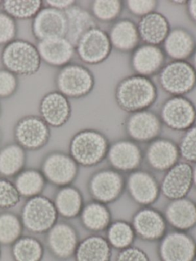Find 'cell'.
<instances>
[{"mask_svg":"<svg viewBox=\"0 0 196 261\" xmlns=\"http://www.w3.org/2000/svg\"><path fill=\"white\" fill-rule=\"evenodd\" d=\"M2 140V133L1 131H0V141H1Z\"/></svg>","mask_w":196,"mask_h":261,"instance_id":"cell-50","label":"cell"},{"mask_svg":"<svg viewBox=\"0 0 196 261\" xmlns=\"http://www.w3.org/2000/svg\"><path fill=\"white\" fill-rule=\"evenodd\" d=\"M124 4L132 15L140 19L156 12L158 7V2L156 0H129Z\"/></svg>","mask_w":196,"mask_h":261,"instance_id":"cell-42","label":"cell"},{"mask_svg":"<svg viewBox=\"0 0 196 261\" xmlns=\"http://www.w3.org/2000/svg\"><path fill=\"white\" fill-rule=\"evenodd\" d=\"M19 192L15 184L9 180L0 178V207L11 208L16 205L20 200Z\"/></svg>","mask_w":196,"mask_h":261,"instance_id":"cell-39","label":"cell"},{"mask_svg":"<svg viewBox=\"0 0 196 261\" xmlns=\"http://www.w3.org/2000/svg\"><path fill=\"white\" fill-rule=\"evenodd\" d=\"M18 27L13 18L3 11L0 12V45H6L15 40Z\"/></svg>","mask_w":196,"mask_h":261,"instance_id":"cell-40","label":"cell"},{"mask_svg":"<svg viewBox=\"0 0 196 261\" xmlns=\"http://www.w3.org/2000/svg\"><path fill=\"white\" fill-rule=\"evenodd\" d=\"M48 244L52 251L60 258L69 257L76 250L77 235L66 224H55L50 229Z\"/></svg>","mask_w":196,"mask_h":261,"instance_id":"cell-22","label":"cell"},{"mask_svg":"<svg viewBox=\"0 0 196 261\" xmlns=\"http://www.w3.org/2000/svg\"><path fill=\"white\" fill-rule=\"evenodd\" d=\"M140 40L147 45L163 44L171 30L169 22L162 13L153 12L139 19L137 24Z\"/></svg>","mask_w":196,"mask_h":261,"instance_id":"cell-18","label":"cell"},{"mask_svg":"<svg viewBox=\"0 0 196 261\" xmlns=\"http://www.w3.org/2000/svg\"><path fill=\"white\" fill-rule=\"evenodd\" d=\"M71 112L70 100L59 91L47 93L40 101V117L50 127L64 126L70 118Z\"/></svg>","mask_w":196,"mask_h":261,"instance_id":"cell-12","label":"cell"},{"mask_svg":"<svg viewBox=\"0 0 196 261\" xmlns=\"http://www.w3.org/2000/svg\"><path fill=\"white\" fill-rule=\"evenodd\" d=\"M107 141L97 131L85 129L78 133L70 143V156L84 166L97 164L107 152Z\"/></svg>","mask_w":196,"mask_h":261,"instance_id":"cell-5","label":"cell"},{"mask_svg":"<svg viewBox=\"0 0 196 261\" xmlns=\"http://www.w3.org/2000/svg\"><path fill=\"white\" fill-rule=\"evenodd\" d=\"M119 0H95L90 6V13L95 19L102 22H114L124 9Z\"/></svg>","mask_w":196,"mask_h":261,"instance_id":"cell-34","label":"cell"},{"mask_svg":"<svg viewBox=\"0 0 196 261\" xmlns=\"http://www.w3.org/2000/svg\"><path fill=\"white\" fill-rule=\"evenodd\" d=\"M162 45L165 56L173 61H187L196 50L194 35L183 27L171 29Z\"/></svg>","mask_w":196,"mask_h":261,"instance_id":"cell-15","label":"cell"},{"mask_svg":"<svg viewBox=\"0 0 196 261\" xmlns=\"http://www.w3.org/2000/svg\"><path fill=\"white\" fill-rule=\"evenodd\" d=\"M179 152L185 160L196 162V126L190 128L180 143Z\"/></svg>","mask_w":196,"mask_h":261,"instance_id":"cell-43","label":"cell"},{"mask_svg":"<svg viewBox=\"0 0 196 261\" xmlns=\"http://www.w3.org/2000/svg\"><path fill=\"white\" fill-rule=\"evenodd\" d=\"M195 254V245L183 233H172L164 239L161 255L164 261H191Z\"/></svg>","mask_w":196,"mask_h":261,"instance_id":"cell-20","label":"cell"},{"mask_svg":"<svg viewBox=\"0 0 196 261\" xmlns=\"http://www.w3.org/2000/svg\"><path fill=\"white\" fill-rule=\"evenodd\" d=\"M158 97L157 87L150 77L133 74L121 80L115 91V100L118 106L127 111L135 113L148 110Z\"/></svg>","mask_w":196,"mask_h":261,"instance_id":"cell-1","label":"cell"},{"mask_svg":"<svg viewBox=\"0 0 196 261\" xmlns=\"http://www.w3.org/2000/svg\"><path fill=\"white\" fill-rule=\"evenodd\" d=\"M135 227L139 234L144 238L155 239L163 233V220L153 211H142L136 217Z\"/></svg>","mask_w":196,"mask_h":261,"instance_id":"cell-31","label":"cell"},{"mask_svg":"<svg viewBox=\"0 0 196 261\" xmlns=\"http://www.w3.org/2000/svg\"><path fill=\"white\" fill-rule=\"evenodd\" d=\"M12 253L16 261H40L43 247L38 240L26 237L15 241Z\"/></svg>","mask_w":196,"mask_h":261,"instance_id":"cell-35","label":"cell"},{"mask_svg":"<svg viewBox=\"0 0 196 261\" xmlns=\"http://www.w3.org/2000/svg\"><path fill=\"white\" fill-rule=\"evenodd\" d=\"M193 178H194V181L196 183V167L194 168V170L193 171Z\"/></svg>","mask_w":196,"mask_h":261,"instance_id":"cell-48","label":"cell"},{"mask_svg":"<svg viewBox=\"0 0 196 261\" xmlns=\"http://www.w3.org/2000/svg\"><path fill=\"white\" fill-rule=\"evenodd\" d=\"M64 13L67 23L65 38L75 47L83 35L93 27H97L90 12L77 3Z\"/></svg>","mask_w":196,"mask_h":261,"instance_id":"cell-19","label":"cell"},{"mask_svg":"<svg viewBox=\"0 0 196 261\" xmlns=\"http://www.w3.org/2000/svg\"><path fill=\"white\" fill-rule=\"evenodd\" d=\"M109 160L119 170H132L140 163L141 151L135 143L119 141L114 143L108 152Z\"/></svg>","mask_w":196,"mask_h":261,"instance_id":"cell-23","label":"cell"},{"mask_svg":"<svg viewBox=\"0 0 196 261\" xmlns=\"http://www.w3.org/2000/svg\"><path fill=\"white\" fill-rule=\"evenodd\" d=\"M133 233L131 227L125 223L113 224L109 230V240L114 247H126L133 241Z\"/></svg>","mask_w":196,"mask_h":261,"instance_id":"cell-38","label":"cell"},{"mask_svg":"<svg viewBox=\"0 0 196 261\" xmlns=\"http://www.w3.org/2000/svg\"><path fill=\"white\" fill-rule=\"evenodd\" d=\"M117 261H149V259L139 249L129 248L119 254Z\"/></svg>","mask_w":196,"mask_h":261,"instance_id":"cell-44","label":"cell"},{"mask_svg":"<svg viewBox=\"0 0 196 261\" xmlns=\"http://www.w3.org/2000/svg\"><path fill=\"white\" fill-rule=\"evenodd\" d=\"M2 6V1H0V7H1Z\"/></svg>","mask_w":196,"mask_h":261,"instance_id":"cell-51","label":"cell"},{"mask_svg":"<svg viewBox=\"0 0 196 261\" xmlns=\"http://www.w3.org/2000/svg\"><path fill=\"white\" fill-rule=\"evenodd\" d=\"M65 15L63 11L43 7L32 19V33L38 42L53 38L65 37Z\"/></svg>","mask_w":196,"mask_h":261,"instance_id":"cell-10","label":"cell"},{"mask_svg":"<svg viewBox=\"0 0 196 261\" xmlns=\"http://www.w3.org/2000/svg\"><path fill=\"white\" fill-rule=\"evenodd\" d=\"M165 55L161 47L139 45L132 53L130 65L135 74L150 77L159 74L165 65Z\"/></svg>","mask_w":196,"mask_h":261,"instance_id":"cell-13","label":"cell"},{"mask_svg":"<svg viewBox=\"0 0 196 261\" xmlns=\"http://www.w3.org/2000/svg\"><path fill=\"white\" fill-rule=\"evenodd\" d=\"M109 256L108 244L103 238L98 237L84 240L77 249L78 261H107Z\"/></svg>","mask_w":196,"mask_h":261,"instance_id":"cell-30","label":"cell"},{"mask_svg":"<svg viewBox=\"0 0 196 261\" xmlns=\"http://www.w3.org/2000/svg\"><path fill=\"white\" fill-rule=\"evenodd\" d=\"M129 135L138 141H148L157 137L160 132L161 122L158 116L152 111L132 113L127 123Z\"/></svg>","mask_w":196,"mask_h":261,"instance_id":"cell-17","label":"cell"},{"mask_svg":"<svg viewBox=\"0 0 196 261\" xmlns=\"http://www.w3.org/2000/svg\"><path fill=\"white\" fill-rule=\"evenodd\" d=\"M43 7L41 0H4L1 6L3 11L15 20L32 19Z\"/></svg>","mask_w":196,"mask_h":261,"instance_id":"cell-29","label":"cell"},{"mask_svg":"<svg viewBox=\"0 0 196 261\" xmlns=\"http://www.w3.org/2000/svg\"><path fill=\"white\" fill-rule=\"evenodd\" d=\"M41 62L54 68H61L71 62L75 47L65 37L39 41L36 45Z\"/></svg>","mask_w":196,"mask_h":261,"instance_id":"cell-14","label":"cell"},{"mask_svg":"<svg viewBox=\"0 0 196 261\" xmlns=\"http://www.w3.org/2000/svg\"><path fill=\"white\" fill-rule=\"evenodd\" d=\"M186 7L188 17L196 25V0L188 1Z\"/></svg>","mask_w":196,"mask_h":261,"instance_id":"cell-46","label":"cell"},{"mask_svg":"<svg viewBox=\"0 0 196 261\" xmlns=\"http://www.w3.org/2000/svg\"><path fill=\"white\" fill-rule=\"evenodd\" d=\"M55 204L46 197L30 198L23 207L22 224L26 228L35 233H42L50 230L57 219Z\"/></svg>","mask_w":196,"mask_h":261,"instance_id":"cell-7","label":"cell"},{"mask_svg":"<svg viewBox=\"0 0 196 261\" xmlns=\"http://www.w3.org/2000/svg\"><path fill=\"white\" fill-rule=\"evenodd\" d=\"M21 223L14 214L6 212L0 215V243L9 244L19 239Z\"/></svg>","mask_w":196,"mask_h":261,"instance_id":"cell-36","label":"cell"},{"mask_svg":"<svg viewBox=\"0 0 196 261\" xmlns=\"http://www.w3.org/2000/svg\"><path fill=\"white\" fill-rule=\"evenodd\" d=\"M2 65L16 76H32L39 71L41 59L36 45L24 39H16L2 50Z\"/></svg>","mask_w":196,"mask_h":261,"instance_id":"cell-2","label":"cell"},{"mask_svg":"<svg viewBox=\"0 0 196 261\" xmlns=\"http://www.w3.org/2000/svg\"><path fill=\"white\" fill-rule=\"evenodd\" d=\"M129 187L132 195L139 202H151L157 195V187L154 179L145 172L133 173L130 177Z\"/></svg>","mask_w":196,"mask_h":261,"instance_id":"cell-28","label":"cell"},{"mask_svg":"<svg viewBox=\"0 0 196 261\" xmlns=\"http://www.w3.org/2000/svg\"><path fill=\"white\" fill-rule=\"evenodd\" d=\"M55 205L57 212L63 216H75L81 209V195L73 188L64 187L57 194Z\"/></svg>","mask_w":196,"mask_h":261,"instance_id":"cell-33","label":"cell"},{"mask_svg":"<svg viewBox=\"0 0 196 261\" xmlns=\"http://www.w3.org/2000/svg\"><path fill=\"white\" fill-rule=\"evenodd\" d=\"M170 222L181 229L188 228L196 222V207L185 200L176 201L168 210Z\"/></svg>","mask_w":196,"mask_h":261,"instance_id":"cell-32","label":"cell"},{"mask_svg":"<svg viewBox=\"0 0 196 261\" xmlns=\"http://www.w3.org/2000/svg\"><path fill=\"white\" fill-rule=\"evenodd\" d=\"M108 213L103 206L91 204L87 206L83 212L84 224L92 230H101L108 223Z\"/></svg>","mask_w":196,"mask_h":261,"instance_id":"cell-37","label":"cell"},{"mask_svg":"<svg viewBox=\"0 0 196 261\" xmlns=\"http://www.w3.org/2000/svg\"><path fill=\"white\" fill-rule=\"evenodd\" d=\"M1 112H2V108H1V103H0V115H1Z\"/></svg>","mask_w":196,"mask_h":261,"instance_id":"cell-49","label":"cell"},{"mask_svg":"<svg viewBox=\"0 0 196 261\" xmlns=\"http://www.w3.org/2000/svg\"><path fill=\"white\" fill-rule=\"evenodd\" d=\"M43 3L45 7L64 12L72 6L75 5L77 2L73 0H46V1H43Z\"/></svg>","mask_w":196,"mask_h":261,"instance_id":"cell-45","label":"cell"},{"mask_svg":"<svg viewBox=\"0 0 196 261\" xmlns=\"http://www.w3.org/2000/svg\"><path fill=\"white\" fill-rule=\"evenodd\" d=\"M50 126L36 115L22 117L14 129L15 141L24 150H38L44 147L50 139Z\"/></svg>","mask_w":196,"mask_h":261,"instance_id":"cell-8","label":"cell"},{"mask_svg":"<svg viewBox=\"0 0 196 261\" xmlns=\"http://www.w3.org/2000/svg\"><path fill=\"white\" fill-rule=\"evenodd\" d=\"M45 181L41 171L23 169L17 175L15 186L20 195L33 198L38 196L44 189Z\"/></svg>","mask_w":196,"mask_h":261,"instance_id":"cell-27","label":"cell"},{"mask_svg":"<svg viewBox=\"0 0 196 261\" xmlns=\"http://www.w3.org/2000/svg\"><path fill=\"white\" fill-rule=\"evenodd\" d=\"M192 179L193 170L189 164L182 163L175 165L164 179V193L169 198H181L188 192Z\"/></svg>","mask_w":196,"mask_h":261,"instance_id":"cell-21","label":"cell"},{"mask_svg":"<svg viewBox=\"0 0 196 261\" xmlns=\"http://www.w3.org/2000/svg\"><path fill=\"white\" fill-rule=\"evenodd\" d=\"M179 153V149L173 142L168 140H157L149 147L147 160L154 169L165 170L176 165Z\"/></svg>","mask_w":196,"mask_h":261,"instance_id":"cell-24","label":"cell"},{"mask_svg":"<svg viewBox=\"0 0 196 261\" xmlns=\"http://www.w3.org/2000/svg\"><path fill=\"white\" fill-rule=\"evenodd\" d=\"M159 83L173 96H185L196 88V71L188 61H173L159 73Z\"/></svg>","mask_w":196,"mask_h":261,"instance_id":"cell-4","label":"cell"},{"mask_svg":"<svg viewBox=\"0 0 196 261\" xmlns=\"http://www.w3.org/2000/svg\"><path fill=\"white\" fill-rule=\"evenodd\" d=\"M26 162V150L18 143H10L0 150V174L12 177L24 169Z\"/></svg>","mask_w":196,"mask_h":261,"instance_id":"cell-26","label":"cell"},{"mask_svg":"<svg viewBox=\"0 0 196 261\" xmlns=\"http://www.w3.org/2000/svg\"><path fill=\"white\" fill-rule=\"evenodd\" d=\"M108 36L112 48L122 53H133L141 41L137 24L129 19L115 21Z\"/></svg>","mask_w":196,"mask_h":261,"instance_id":"cell-16","label":"cell"},{"mask_svg":"<svg viewBox=\"0 0 196 261\" xmlns=\"http://www.w3.org/2000/svg\"><path fill=\"white\" fill-rule=\"evenodd\" d=\"M161 118L171 129H190L196 120V108L192 101L185 96H174L162 105Z\"/></svg>","mask_w":196,"mask_h":261,"instance_id":"cell-9","label":"cell"},{"mask_svg":"<svg viewBox=\"0 0 196 261\" xmlns=\"http://www.w3.org/2000/svg\"><path fill=\"white\" fill-rule=\"evenodd\" d=\"M122 186L119 174L113 171H102L96 174L91 181L93 193L101 201H110L117 196Z\"/></svg>","mask_w":196,"mask_h":261,"instance_id":"cell-25","label":"cell"},{"mask_svg":"<svg viewBox=\"0 0 196 261\" xmlns=\"http://www.w3.org/2000/svg\"><path fill=\"white\" fill-rule=\"evenodd\" d=\"M112 48L108 33L98 27L87 31L75 45V53L81 62L95 65L107 60Z\"/></svg>","mask_w":196,"mask_h":261,"instance_id":"cell-6","label":"cell"},{"mask_svg":"<svg viewBox=\"0 0 196 261\" xmlns=\"http://www.w3.org/2000/svg\"><path fill=\"white\" fill-rule=\"evenodd\" d=\"M18 76L3 68L0 69V99L9 98L18 91Z\"/></svg>","mask_w":196,"mask_h":261,"instance_id":"cell-41","label":"cell"},{"mask_svg":"<svg viewBox=\"0 0 196 261\" xmlns=\"http://www.w3.org/2000/svg\"><path fill=\"white\" fill-rule=\"evenodd\" d=\"M41 172L50 182L57 186H67L76 176L78 163L67 154L51 152L43 161Z\"/></svg>","mask_w":196,"mask_h":261,"instance_id":"cell-11","label":"cell"},{"mask_svg":"<svg viewBox=\"0 0 196 261\" xmlns=\"http://www.w3.org/2000/svg\"><path fill=\"white\" fill-rule=\"evenodd\" d=\"M57 91L67 98L86 97L93 91L95 79L93 73L84 65L70 63L60 68L55 79Z\"/></svg>","mask_w":196,"mask_h":261,"instance_id":"cell-3","label":"cell"},{"mask_svg":"<svg viewBox=\"0 0 196 261\" xmlns=\"http://www.w3.org/2000/svg\"><path fill=\"white\" fill-rule=\"evenodd\" d=\"M191 59H192V63L191 64L192 65V66L194 67V70L196 71V50L194 51Z\"/></svg>","mask_w":196,"mask_h":261,"instance_id":"cell-47","label":"cell"}]
</instances>
